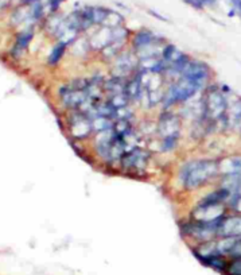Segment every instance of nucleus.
Returning <instances> with one entry per match:
<instances>
[{
	"label": "nucleus",
	"instance_id": "15",
	"mask_svg": "<svg viewBox=\"0 0 241 275\" xmlns=\"http://www.w3.org/2000/svg\"><path fill=\"white\" fill-rule=\"evenodd\" d=\"M65 49H66V45L65 43H57L54 46V49L50 52V55H48V62L50 65H57L61 61V58L64 57V53H65Z\"/></svg>",
	"mask_w": 241,
	"mask_h": 275
},
{
	"label": "nucleus",
	"instance_id": "7",
	"mask_svg": "<svg viewBox=\"0 0 241 275\" xmlns=\"http://www.w3.org/2000/svg\"><path fill=\"white\" fill-rule=\"evenodd\" d=\"M226 205H213V204L199 203L193 210L192 220L195 222H217L225 217Z\"/></svg>",
	"mask_w": 241,
	"mask_h": 275
},
{
	"label": "nucleus",
	"instance_id": "6",
	"mask_svg": "<svg viewBox=\"0 0 241 275\" xmlns=\"http://www.w3.org/2000/svg\"><path fill=\"white\" fill-rule=\"evenodd\" d=\"M120 162L127 172H143L148 163V153L140 147H133L123 154Z\"/></svg>",
	"mask_w": 241,
	"mask_h": 275
},
{
	"label": "nucleus",
	"instance_id": "20",
	"mask_svg": "<svg viewBox=\"0 0 241 275\" xmlns=\"http://www.w3.org/2000/svg\"><path fill=\"white\" fill-rule=\"evenodd\" d=\"M237 11H239V12H240V14H241V3H240V6L237 7Z\"/></svg>",
	"mask_w": 241,
	"mask_h": 275
},
{
	"label": "nucleus",
	"instance_id": "5",
	"mask_svg": "<svg viewBox=\"0 0 241 275\" xmlns=\"http://www.w3.org/2000/svg\"><path fill=\"white\" fill-rule=\"evenodd\" d=\"M211 74L210 66L205 64L204 61H189L186 68L183 69L181 77L190 80L192 83L198 85L201 89L205 88L206 83L209 81Z\"/></svg>",
	"mask_w": 241,
	"mask_h": 275
},
{
	"label": "nucleus",
	"instance_id": "4",
	"mask_svg": "<svg viewBox=\"0 0 241 275\" xmlns=\"http://www.w3.org/2000/svg\"><path fill=\"white\" fill-rule=\"evenodd\" d=\"M158 134L161 137V142H178L181 121L177 115L171 112H163L158 120Z\"/></svg>",
	"mask_w": 241,
	"mask_h": 275
},
{
	"label": "nucleus",
	"instance_id": "10",
	"mask_svg": "<svg viewBox=\"0 0 241 275\" xmlns=\"http://www.w3.org/2000/svg\"><path fill=\"white\" fill-rule=\"evenodd\" d=\"M221 188L229 191L230 196L241 194V174H223Z\"/></svg>",
	"mask_w": 241,
	"mask_h": 275
},
{
	"label": "nucleus",
	"instance_id": "9",
	"mask_svg": "<svg viewBox=\"0 0 241 275\" xmlns=\"http://www.w3.org/2000/svg\"><path fill=\"white\" fill-rule=\"evenodd\" d=\"M217 238H241V213L224 217L218 227Z\"/></svg>",
	"mask_w": 241,
	"mask_h": 275
},
{
	"label": "nucleus",
	"instance_id": "19",
	"mask_svg": "<svg viewBox=\"0 0 241 275\" xmlns=\"http://www.w3.org/2000/svg\"><path fill=\"white\" fill-rule=\"evenodd\" d=\"M62 1H65V0H48V6H50V8H51L53 11H55V10L60 7Z\"/></svg>",
	"mask_w": 241,
	"mask_h": 275
},
{
	"label": "nucleus",
	"instance_id": "8",
	"mask_svg": "<svg viewBox=\"0 0 241 275\" xmlns=\"http://www.w3.org/2000/svg\"><path fill=\"white\" fill-rule=\"evenodd\" d=\"M93 131L91 116L85 114L82 111H79L76 115H73L70 119V134L76 139H85Z\"/></svg>",
	"mask_w": 241,
	"mask_h": 275
},
{
	"label": "nucleus",
	"instance_id": "11",
	"mask_svg": "<svg viewBox=\"0 0 241 275\" xmlns=\"http://www.w3.org/2000/svg\"><path fill=\"white\" fill-rule=\"evenodd\" d=\"M228 124L230 128L240 131L241 128V97H237L235 102L229 103L228 111Z\"/></svg>",
	"mask_w": 241,
	"mask_h": 275
},
{
	"label": "nucleus",
	"instance_id": "21",
	"mask_svg": "<svg viewBox=\"0 0 241 275\" xmlns=\"http://www.w3.org/2000/svg\"><path fill=\"white\" fill-rule=\"evenodd\" d=\"M240 134H241V128H240Z\"/></svg>",
	"mask_w": 241,
	"mask_h": 275
},
{
	"label": "nucleus",
	"instance_id": "2",
	"mask_svg": "<svg viewBox=\"0 0 241 275\" xmlns=\"http://www.w3.org/2000/svg\"><path fill=\"white\" fill-rule=\"evenodd\" d=\"M220 173V161L217 159H194L187 162L181 170V182L186 189H197L208 185Z\"/></svg>",
	"mask_w": 241,
	"mask_h": 275
},
{
	"label": "nucleus",
	"instance_id": "14",
	"mask_svg": "<svg viewBox=\"0 0 241 275\" xmlns=\"http://www.w3.org/2000/svg\"><path fill=\"white\" fill-rule=\"evenodd\" d=\"M136 65H138V62L136 60H133L132 54H123L121 57L117 58V68L120 69L121 73L132 72Z\"/></svg>",
	"mask_w": 241,
	"mask_h": 275
},
{
	"label": "nucleus",
	"instance_id": "18",
	"mask_svg": "<svg viewBox=\"0 0 241 275\" xmlns=\"http://www.w3.org/2000/svg\"><path fill=\"white\" fill-rule=\"evenodd\" d=\"M241 257V238H237L235 241V245L232 248V251L229 254V259L230 258H240Z\"/></svg>",
	"mask_w": 241,
	"mask_h": 275
},
{
	"label": "nucleus",
	"instance_id": "16",
	"mask_svg": "<svg viewBox=\"0 0 241 275\" xmlns=\"http://www.w3.org/2000/svg\"><path fill=\"white\" fill-rule=\"evenodd\" d=\"M224 275H241V257L230 258Z\"/></svg>",
	"mask_w": 241,
	"mask_h": 275
},
{
	"label": "nucleus",
	"instance_id": "13",
	"mask_svg": "<svg viewBox=\"0 0 241 275\" xmlns=\"http://www.w3.org/2000/svg\"><path fill=\"white\" fill-rule=\"evenodd\" d=\"M31 38H32V31L29 30V29L26 31H22L18 35V38H16V43H15V48H14V53L18 54V55L20 53H23L24 49L29 46Z\"/></svg>",
	"mask_w": 241,
	"mask_h": 275
},
{
	"label": "nucleus",
	"instance_id": "1",
	"mask_svg": "<svg viewBox=\"0 0 241 275\" xmlns=\"http://www.w3.org/2000/svg\"><path fill=\"white\" fill-rule=\"evenodd\" d=\"M228 88L210 85L206 90L205 97L202 100V116L208 121H210L214 127H229L228 124V111H229V100H228Z\"/></svg>",
	"mask_w": 241,
	"mask_h": 275
},
{
	"label": "nucleus",
	"instance_id": "3",
	"mask_svg": "<svg viewBox=\"0 0 241 275\" xmlns=\"http://www.w3.org/2000/svg\"><path fill=\"white\" fill-rule=\"evenodd\" d=\"M198 90H201L198 85H195L192 83L190 80H187L185 77H178V80L175 81L174 84H171L169 86L167 92L164 93V104L166 107L177 104V103H183L192 99Z\"/></svg>",
	"mask_w": 241,
	"mask_h": 275
},
{
	"label": "nucleus",
	"instance_id": "12",
	"mask_svg": "<svg viewBox=\"0 0 241 275\" xmlns=\"http://www.w3.org/2000/svg\"><path fill=\"white\" fill-rule=\"evenodd\" d=\"M221 174H241V155H233L220 161Z\"/></svg>",
	"mask_w": 241,
	"mask_h": 275
},
{
	"label": "nucleus",
	"instance_id": "17",
	"mask_svg": "<svg viewBox=\"0 0 241 275\" xmlns=\"http://www.w3.org/2000/svg\"><path fill=\"white\" fill-rule=\"evenodd\" d=\"M187 4L193 6L194 8H204L205 6H209L214 3V0H185Z\"/></svg>",
	"mask_w": 241,
	"mask_h": 275
}]
</instances>
